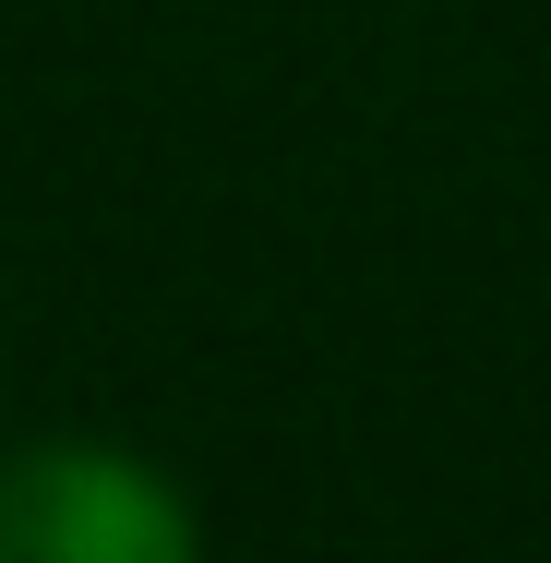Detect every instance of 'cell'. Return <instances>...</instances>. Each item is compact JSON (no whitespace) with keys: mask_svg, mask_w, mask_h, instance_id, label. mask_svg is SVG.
Listing matches in <instances>:
<instances>
[{"mask_svg":"<svg viewBox=\"0 0 551 563\" xmlns=\"http://www.w3.org/2000/svg\"><path fill=\"white\" fill-rule=\"evenodd\" d=\"M0 563H205V552L156 467L109 444H24L0 455Z\"/></svg>","mask_w":551,"mask_h":563,"instance_id":"obj_1","label":"cell"}]
</instances>
